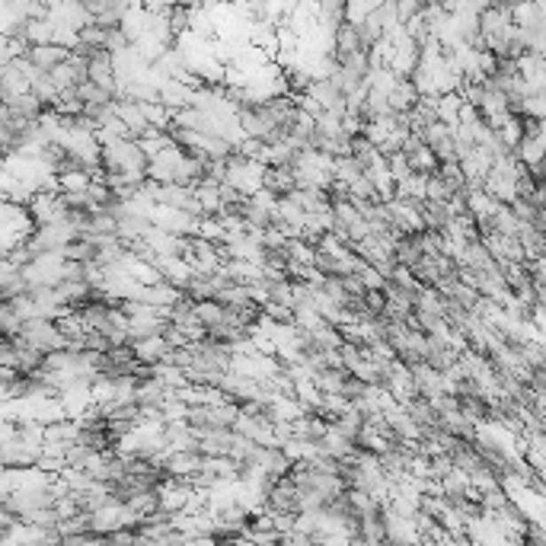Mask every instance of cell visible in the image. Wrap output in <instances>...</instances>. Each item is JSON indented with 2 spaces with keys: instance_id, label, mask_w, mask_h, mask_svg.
Listing matches in <instances>:
<instances>
[{
  "instance_id": "cell-1",
  "label": "cell",
  "mask_w": 546,
  "mask_h": 546,
  "mask_svg": "<svg viewBox=\"0 0 546 546\" xmlns=\"http://www.w3.org/2000/svg\"><path fill=\"white\" fill-rule=\"evenodd\" d=\"M26 58L32 61V67L36 71H51L55 64H61L64 58H67V48L55 45V42H42V45H29L26 48Z\"/></svg>"
},
{
  "instance_id": "cell-2",
  "label": "cell",
  "mask_w": 546,
  "mask_h": 546,
  "mask_svg": "<svg viewBox=\"0 0 546 546\" xmlns=\"http://www.w3.org/2000/svg\"><path fill=\"white\" fill-rule=\"evenodd\" d=\"M317 20L329 29L342 26L349 20V7H345V0H317Z\"/></svg>"
}]
</instances>
